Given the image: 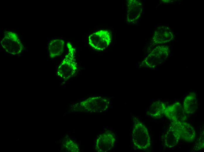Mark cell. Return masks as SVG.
Instances as JSON below:
<instances>
[{"label":"cell","instance_id":"6da1fadb","mask_svg":"<svg viewBox=\"0 0 204 152\" xmlns=\"http://www.w3.org/2000/svg\"><path fill=\"white\" fill-rule=\"evenodd\" d=\"M68 52L59 66L57 71L58 75L64 81L74 77L78 70L76 59V49L70 42L67 44Z\"/></svg>","mask_w":204,"mask_h":152},{"label":"cell","instance_id":"7a4b0ae2","mask_svg":"<svg viewBox=\"0 0 204 152\" xmlns=\"http://www.w3.org/2000/svg\"><path fill=\"white\" fill-rule=\"evenodd\" d=\"M169 52L168 46H157L142 61L140 66L149 69H155L166 61Z\"/></svg>","mask_w":204,"mask_h":152},{"label":"cell","instance_id":"3957f363","mask_svg":"<svg viewBox=\"0 0 204 152\" xmlns=\"http://www.w3.org/2000/svg\"><path fill=\"white\" fill-rule=\"evenodd\" d=\"M132 139L134 145L140 149L146 150L151 146V139L148 129L140 122L134 124L132 133Z\"/></svg>","mask_w":204,"mask_h":152},{"label":"cell","instance_id":"277c9868","mask_svg":"<svg viewBox=\"0 0 204 152\" xmlns=\"http://www.w3.org/2000/svg\"><path fill=\"white\" fill-rule=\"evenodd\" d=\"M1 44L6 52L13 55L19 54L23 50V45L18 34L11 31L4 32Z\"/></svg>","mask_w":204,"mask_h":152},{"label":"cell","instance_id":"5b68a950","mask_svg":"<svg viewBox=\"0 0 204 152\" xmlns=\"http://www.w3.org/2000/svg\"><path fill=\"white\" fill-rule=\"evenodd\" d=\"M112 40V34L109 31L99 30L90 34L89 37V44L93 49L98 51L105 50Z\"/></svg>","mask_w":204,"mask_h":152},{"label":"cell","instance_id":"8992f818","mask_svg":"<svg viewBox=\"0 0 204 152\" xmlns=\"http://www.w3.org/2000/svg\"><path fill=\"white\" fill-rule=\"evenodd\" d=\"M169 128L175 132L180 139L185 141L192 142L196 136L193 127L185 121H172Z\"/></svg>","mask_w":204,"mask_h":152},{"label":"cell","instance_id":"52a82bcc","mask_svg":"<svg viewBox=\"0 0 204 152\" xmlns=\"http://www.w3.org/2000/svg\"><path fill=\"white\" fill-rule=\"evenodd\" d=\"M110 103L108 98L101 96L90 98L81 102L79 106L94 111L104 110L108 108Z\"/></svg>","mask_w":204,"mask_h":152},{"label":"cell","instance_id":"ba28073f","mask_svg":"<svg viewBox=\"0 0 204 152\" xmlns=\"http://www.w3.org/2000/svg\"><path fill=\"white\" fill-rule=\"evenodd\" d=\"M183 106L179 102L166 106L164 115L171 121H185L187 118Z\"/></svg>","mask_w":204,"mask_h":152},{"label":"cell","instance_id":"9c48e42d","mask_svg":"<svg viewBox=\"0 0 204 152\" xmlns=\"http://www.w3.org/2000/svg\"><path fill=\"white\" fill-rule=\"evenodd\" d=\"M127 21L128 23H134L140 15L142 11V5L136 0H128L127 4Z\"/></svg>","mask_w":204,"mask_h":152},{"label":"cell","instance_id":"30bf717a","mask_svg":"<svg viewBox=\"0 0 204 152\" xmlns=\"http://www.w3.org/2000/svg\"><path fill=\"white\" fill-rule=\"evenodd\" d=\"M115 141L114 134L110 132L104 133L98 140L97 148L101 151L109 149L113 146Z\"/></svg>","mask_w":204,"mask_h":152},{"label":"cell","instance_id":"8fae6325","mask_svg":"<svg viewBox=\"0 0 204 152\" xmlns=\"http://www.w3.org/2000/svg\"><path fill=\"white\" fill-rule=\"evenodd\" d=\"M183 107L186 113L192 114L196 111L198 108V102L195 93L190 92L186 96Z\"/></svg>","mask_w":204,"mask_h":152},{"label":"cell","instance_id":"7c38bea8","mask_svg":"<svg viewBox=\"0 0 204 152\" xmlns=\"http://www.w3.org/2000/svg\"><path fill=\"white\" fill-rule=\"evenodd\" d=\"M64 47L63 40L55 39L51 40L48 46L49 56L51 58L60 56L63 53Z\"/></svg>","mask_w":204,"mask_h":152},{"label":"cell","instance_id":"4fadbf2b","mask_svg":"<svg viewBox=\"0 0 204 152\" xmlns=\"http://www.w3.org/2000/svg\"><path fill=\"white\" fill-rule=\"evenodd\" d=\"M166 107L164 102L160 101H155L149 107L147 114L152 118H160L164 115Z\"/></svg>","mask_w":204,"mask_h":152},{"label":"cell","instance_id":"5bb4252c","mask_svg":"<svg viewBox=\"0 0 204 152\" xmlns=\"http://www.w3.org/2000/svg\"><path fill=\"white\" fill-rule=\"evenodd\" d=\"M162 138L164 146L169 148L176 146L180 139L179 136L170 128L162 136Z\"/></svg>","mask_w":204,"mask_h":152}]
</instances>
